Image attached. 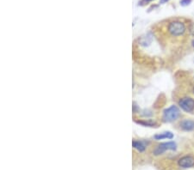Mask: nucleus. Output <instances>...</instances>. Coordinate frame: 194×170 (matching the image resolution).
I'll list each match as a JSON object with an SVG mask.
<instances>
[{
  "mask_svg": "<svg viewBox=\"0 0 194 170\" xmlns=\"http://www.w3.org/2000/svg\"><path fill=\"white\" fill-rule=\"evenodd\" d=\"M192 2V0H181L180 1V4L181 5H183V6H185V5H188Z\"/></svg>",
  "mask_w": 194,
  "mask_h": 170,
  "instance_id": "nucleus-10",
  "label": "nucleus"
},
{
  "mask_svg": "<svg viewBox=\"0 0 194 170\" xmlns=\"http://www.w3.org/2000/svg\"><path fill=\"white\" fill-rule=\"evenodd\" d=\"M190 32H191V34L194 35V23H192V25H191V27H190Z\"/></svg>",
  "mask_w": 194,
  "mask_h": 170,
  "instance_id": "nucleus-11",
  "label": "nucleus"
},
{
  "mask_svg": "<svg viewBox=\"0 0 194 170\" xmlns=\"http://www.w3.org/2000/svg\"><path fill=\"white\" fill-rule=\"evenodd\" d=\"M192 46H194V40H193V41H192Z\"/></svg>",
  "mask_w": 194,
  "mask_h": 170,
  "instance_id": "nucleus-14",
  "label": "nucleus"
},
{
  "mask_svg": "<svg viewBox=\"0 0 194 170\" xmlns=\"http://www.w3.org/2000/svg\"><path fill=\"white\" fill-rule=\"evenodd\" d=\"M193 91H194V89H193Z\"/></svg>",
  "mask_w": 194,
  "mask_h": 170,
  "instance_id": "nucleus-15",
  "label": "nucleus"
},
{
  "mask_svg": "<svg viewBox=\"0 0 194 170\" xmlns=\"http://www.w3.org/2000/svg\"><path fill=\"white\" fill-rule=\"evenodd\" d=\"M177 145L174 142H167V143H162L159 144L157 147L154 149L153 154L155 156L161 155L167 150H176Z\"/></svg>",
  "mask_w": 194,
  "mask_h": 170,
  "instance_id": "nucleus-3",
  "label": "nucleus"
},
{
  "mask_svg": "<svg viewBox=\"0 0 194 170\" xmlns=\"http://www.w3.org/2000/svg\"><path fill=\"white\" fill-rule=\"evenodd\" d=\"M167 1H168V0H161V3L163 4V3H165V2H167Z\"/></svg>",
  "mask_w": 194,
  "mask_h": 170,
  "instance_id": "nucleus-12",
  "label": "nucleus"
},
{
  "mask_svg": "<svg viewBox=\"0 0 194 170\" xmlns=\"http://www.w3.org/2000/svg\"><path fill=\"white\" fill-rule=\"evenodd\" d=\"M185 31V24L181 22H173L168 26V32L173 36H180Z\"/></svg>",
  "mask_w": 194,
  "mask_h": 170,
  "instance_id": "nucleus-2",
  "label": "nucleus"
},
{
  "mask_svg": "<svg viewBox=\"0 0 194 170\" xmlns=\"http://www.w3.org/2000/svg\"><path fill=\"white\" fill-rule=\"evenodd\" d=\"M179 166L183 168H188L194 166V157L192 156H185L179 160Z\"/></svg>",
  "mask_w": 194,
  "mask_h": 170,
  "instance_id": "nucleus-5",
  "label": "nucleus"
},
{
  "mask_svg": "<svg viewBox=\"0 0 194 170\" xmlns=\"http://www.w3.org/2000/svg\"><path fill=\"white\" fill-rule=\"evenodd\" d=\"M132 145H133V147L136 149L139 152H143L145 150V149H146V146H145V144L143 142H142V141H133L132 142Z\"/></svg>",
  "mask_w": 194,
  "mask_h": 170,
  "instance_id": "nucleus-8",
  "label": "nucleus"
},
{
  "mask_svg": "<svg viewBox=\"0 0 194 170\" xmlns=\"http://www.w3.org/2000/svg\"><path fill=\"white\" fill-rule=\"evenodd\" d=\"M153 139L155 140H162V139H173V134L171 131H164L161 133L154 135Z\"/></svg>",
  "mask_w": 194,
  "mask_h": 170,
  "instance_id": "nucleus-7",
  "label": "nucleus"
},
{
  "mask_svg": "<svg viewBox=\"0 0 194 170\" xmlns=\"http://www.w3.org/2000/svg\"><path fill=\"white\" fill-rule=\"evenodd\" d=\"M179 105L183 111L191 113L194 110V100L191 97H184L179 102Z\"/></svg>",
  "mask_w": 194,
  "mask_h": 170,
  "instance_id": "nucleus-4",
  "label": "nucleus"
},
{
  "mask_svg": "<svg viewBox=\"0 0 194 170\" xmlns=\"http://www.w3.org/2000/svg\"><path fill=\"white\" fill-rule=\"evenodd\" d=\"M136 123L144 125V126H153L155 125V122L151 120H145V121H136Z\"/></svg>",
  "mask_w": 194,
  "mask_h": 170,
  "instance_id": "nucleus-9",
  "label": "nucleus"
},
{
  "mask_svg": "<svg viewBox=\"0 0 194 170\" xmlns=\"http://www.w3.org/2000/svg\"><path fill=\"white\" fill-rule=\"evenodd\" d=\"M180 109L177 108L176 106L173 105L171 107L167 108L166 110H164L162 119L165 122H173V121L176 120L180 117Z\"/></svg>",
  "mask_w": 194,
  "mask_h": 170,
  "instance_id": "nucleus-1",
  "label": "nucleus"
},
{
  "mask_svg": "<svg viewBox=\"0 0 194 170\" xmlns=\"http://www.w3.org/2000/svg\"><path fill=\"white\" fill-rule=\"evenodd\" d=\"M144 1H147V2H149V1H152V0H144Z\"/></svg>",
  "mask_w": 194,
  "mask_h": 170,
  "instance_id": "nucleus-13",
  "label": "nucleus"
},
{
  "mask_svg": "<svg viewBox=\"0 0 194 170\" xmlns=\"http://www.w3.org/2000/svg\"><path fill=\"white\" fill-rule=\"evenodd\" d=\"M180 128L185 131H191L194 130V121L191 120H184L181 121Z\"/></svg>",
  "mask_w": 194,
  "mask_h": 170,
  "instance_id": "nucleus-6",
  "label": "nucleus"
}]
</instances>
